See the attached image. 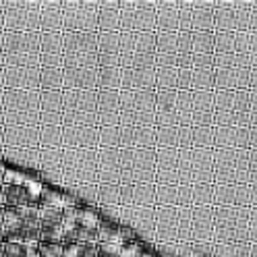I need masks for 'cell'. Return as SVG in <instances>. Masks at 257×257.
<instances>
[{"mask_svg": "<svg viewBox=\"0 0 257 257\" xmlns=\"http://www.w3.org/2000/svg\"><path fill=\"white\" fill-rule=\"evenodd\" d=\"M118 102L124 126H156V89H122Z\"/></svg>", "mask_w": 257, "mask_h": 257, "instance_id": "1", "label": "cell"}, {"mask_svg": "<svg viewBox=\"0 0 257 257\" xmlns=\"http://www.w3.org/2000/svg\"><path fill=\"white\" fill-rule=\"evenodd\" d=\"M214 243H249V207H214Z\"/></svg>", "mask_w": 257, "mask_h": 257, "instance_id": "2", "label": "cell"}, {"mask_svg": "<svg viewBox=\"0 0 257 257\" xmlns=\"http://www.w3.org/2000/svg\"><path fill=\"white\" fill-rule=\"evenodd\" d=\"M214 185H249V150H214Z\"/></svg>", "mask_w": 257, "mask_h": 257, "instance_id": "3", "label": "cell"}, {"mask_svg": "<svg viewBox=\"0 0 257 257\" xmlns=\"http://www.w3.org/2000/svg\"><path fill=\"white\" fill-rule=\"evenodd\" d=\"M118 224L135 232L139 240L148 245L156 243V207H137V205H120Z\"/></svg>", "mask_w": 257, "mask_h": 257, "instance_id": "4", "label": "cell"}, {"mask_svg": "<svg viewBox=\"0 0 257 257\" xmlns=\"http://www.w3.org/2000/svg\"><path fill=\"white\" fill-rule=\"evenodd\" d=\"M214 31H249V3H214Z\"/></svg>", "mask_w": 257, "mask_h": 257, "instance_id": "5", "label": "cell"}, {"mask_svg": "<svg viewBox=\"0 0 257 257\" xmlns=\"http://www.w3.org/2000/svg\"><path fill=\"white\" fill-rule=\"evenodd\" d=\"M131 13H120L124 34H156V3H131Z\"/></svg>", "mask_w": 257, "mask_h": 257, "instance_id": "6", "label": "cell"}, {"mask_svg": "<svg viewBox=\"0 0 257 257\" xmlns=\"http://www.w3.org/2000/svg\"><path fill=\"white\" fill-rule=\"evenodd\" d=\"M179 212L176 205H156V243L179 240Z\"/></svg>", "mask_w": 257, "mask_h": 257, "instance_id": "7", "label": "cell"}, {"mask_svg": "<svg viewBox=\"0 0 257 257\" xmlns=\"http://www.w3.org/2000/svg\"><path fill=\"white\" fill-rule=\"evenodd\" d=\"M191 240L214 243V205L191 207Z\"/></svg>", "mask_w": 257, "mask_h": 257, "instance_id": "8", "label": "cell"}, {"mask_svg": "<svg viewBox=\"0 0 257 257\" xmlns=\"http://www.w3.org/2000/svg\"><path fill=\"white\" fill-rule=\"evenodd\" d=\"M156 185H179V150H156Z\"/></svg>", "mask_w": 257, "mask_h": 257, "instance_id": "9", "label": "cell"}, {"mask_svg": "<svg viewBox=\"0 0 257 257\" xmlns=\"http://www.w3.org/2000/svg\"><path fill=\"white\" fill-rule=\"evenodd\" d=\"M214 150H249V126H214Z\"/></svg>", "mask_w": 257, "mask_h": 257, "instance_id": "10", "label": "cell"}, {"mask_svg": "<svg viewBox=\"0 0 257 257\" xmlns=\"http://www.w3.org/2000/svg\"><path fill=\"white\" fill-rule=\"evenodd\" d=\"M214 207H251L249 185H214Z\"/></svg>", "mask_w": 257, "mask_h": 257, "instance_id": "11", "label": "cell"}, {"mask_svg": "<svg viewBox=\"0 0 257 257\" xmlns=\"http://www.w3.org/2000/svg\"><path fill=\"white\" fill-rule=\"evenodd\" d=\"M176 89L156 91V126H181L176 110Z\"/></svg>", "mask_w": 257, "mask_h": 257, "instance_id": "12", "label": "cell"}, {"mask_svg": "<svg viewBox=\"0 0 257 257\" xmlns=\"http://www.w3.org/2000/svg\"><path fill=\"white\" fill-rule=\"evenodd\" d=\"M122 89H156V67L120 69Z\"/></svg>", "mask_w": 257, "mask_h": 257, "instance_id": "13", "label": "cell"}, {"mask_svg": "<svg viewBox=\"0 0 257 257\" xmlns=\"http://www.w3.org/2000/svg\"><path fill=\"white\" fill-rule=\"evenodd\" d=\"M193 126H214V91H193Z\"/></svg>", "mask_w": 257, "mask_h": 257, "instance_id": "14", "label": "cell"}, {"mask_svg": "<svg viewBox=\"0 0 257 257\" xmlns=\"http://www.w3.org/2000/svg\"><path fill=\"white\" fill-rule=\"evenodd\" d=\"M181 5L179 3H156V31H179Z\"/></svg>", "mask_w": 257, "mask_h": 257, "instance_id": "15", "label": "cell"}, {"mask_svg": "<svg viewBox=\"0 0 257 257\" xmlns=\"http://www.w3.org/2000/svg\"><path fill=\"white\" fill-rule=\"evenodd\" d=\"M191 31H214V3H191Z\"/></svg>", "mask_w": 257, "mask_h": 257, "instance_id": "16", "label": "cell"}, {"mask_svg": "<svg viewBox=\"0 0 257 257\" xmlns=\"http://www.w3.org/2000/svg\"><path fill=\"white\" fill-rule=\"evenodd\" d=\"M5 205L7 207H17V210L29 205L27 185H11V187H5Z\"/></svg>", "mask_w": 257, "mask_h": 257, "instance_id": "17", "label": "cell"}, {"mask_svg": "<svg viewBox=\"0 0 257 257\" xmlns=\"http://www.w3.org/2000/svg\"><path fill=\"white\" fill-rule=\"evenodd\" d=\"M193 54H214V31H191Z\"/></svg>", "mask_w": 257, "mask_h": 257, "instance_id": "18", "label": "cell"}, {"mask_svg": "<svg viewBox=\"0 0 257 257\" xmlns=\"http://www.w3.org/2000/svg\"><path fill=\"white\" fill-rule=\"evenodd\" d=\"M164 89L179 91V69L176 67L156 69V91H164Z\"/></svg>", "mask_w": 257, "mask_h": 257, "instance_id": "19", "label": "cell"}, {"mask_svg": "<svg viewBox=\"0 0 257 257\" xmlns=\"http://www.w3.org/2000/svg\"><path fill=\"white\" fill-rule=\"evenodd\" d=\"M191 148L214 150V126H191Z\"/></svg>", "mask_w": 257, "mask_h": 257, "instance_id": "20", "label": "cell"}, {"mask_svg": "<svg viewBox=\"0 0 257 257\" xmlns=\"http://www.w3.org/2000/svg\"><path fill=\"white\" fill-rule=\"evenodd\" d=\"M251 243H214V257H249Z\"/></svg>", "mask_w": 257, "mask_h": 257, "instance_id": "21", "label": "cell"}, {"mask_svg": "<svg viewBox=\"0 0 257 257\" xmlns=\"http://www.w3.org/2000/svg\"><path fill=\"white\" fill-rule=\"evenodd\" d=\"M191 91H214V69H193Z\"/></svg>", "mask_w": 257, "mask_h": 257, "instance_id": "22", "label": "cell"}, {"mask_svg": "<svg viewBox=\"0 0 257 257\" xmlns=\"http://www.w3.org/2000/svg\"><path fill=\"white\" fill-rule=\"evenodd\" d=\"M179 31H156V54H176Z\"/></svg>", "mask_w": 257, "mask_h": 257, "instance_id": "23", "label": "cell"}, {"mask_svg": "<svg viewBox=\"0 0 257 257\" xmlns=\"http://www.w3.org/2000/svg\"><path fill=\"white\" fill-rule=\"evenodd\" d=\"M214 205V185H193V207Z\"/></svg>", "mask_w": 257, "mask_h": 257, "instance_id": "24", "label": "cell"}, {"mask_svg": "<svg viewBox=\"0 0 257 257\" xmlns=\"http://www.w3.org/2000/svg\"><path fill=\"white\" fill-rule=\"evenodd\" d=\"M179 185H156V205H176Z\"/></svg>", "mask_w": 257, "mask_h": 257, "instance_id": "25", "label": "cell"}, {"mask_svg": "<svg viewBox=\"0 0 257 257\" xmlns=\"http://www.w3.org/2000/svg\"><path fill=\"white\" fill-rule=\"evenodd\" d=\"M19 212H21L23 226H40V207L25 205V207H21Z\"/></svg>", "mask_w": 257, "mask_h": 257, "instance_id": "26", "label": "cell"}, {"mask_svg": "<svg viewBox=\"0 0 257 257\" xmlns=\"http://www.w3.org/2000/svg\"><path fill=\"white\" fill-rule=\"evenodd\" d=\"M3 257H27V245L5 240L3 243Z\"/></svg>", "mask_w": 257, "mask_h": 257, "instance_id": "27", "label": "cell"}, {"mask_svg": "<svg viewBox=\"0 0 257 257\" xmlns=\"http://www.w3.org/2000/svg\"><path fill=\"white\" fill-rule=\"evenodd\" d=\"M29 179H31V176H27V174H25V172H21V170L7 168L3 185H5V187H11V185H27V181H29Z\"/></svg>", "mask_w": 257, "mask_h": 257, "instance_id": "28", "label": "cell"}, {"mask_svg": "<svg viewBox=\"0 0 257 257\" xmlns=\"http://www.w3.org/2000/svg\"><path fill=\"white\" fill-rule=\"evenodd\" d=\"M98 249V257H120V251H122V243H98L95 245Z\"/></svg>", "mask_w": 257, "mask_h": 257, "instance_id": "29", "label": "cell"}, {"mask_svg": "<svg viewBox=\"0 0 257 257\" xmlns=\"http://www.w3.org/2000/svg\"><path fill=\"white\" fill-rule=\"evenodd\" d=\"M176 207H193V185H179Z\"/></svg>", "mask_w": 257, "mask_h": 257, "instance_id": "30", "label": "cell"}, {"mask_svg": "<svg viewBox=\"0 0 257 257\" xmlns=\"http://www.w3.org/2000/svg\"><path fill=\"white\" fill-rule=\"evenodd\" d=\"M42 257H62V243H38Z\"/></svg>", "mask_w": 257, "mask_h": 257, "instance_id": "31", "label": "cell"}, {"mask_svg": "<svg viewBox=\"0 0 257 257\" xmlns=\"http://www.w3.org/2000/svg\"><path fill=\"white\" fill-rule=\"evenodd\" d=\"M193 69H214V54H193Z\"/></svg>", "mask_w": 257, "mask_h": 257, "instance_id": "32", "label": "cell"}, {"mask_svg": "<svg viewBox=\"0 0 257 257\" xmlns=\"http://www.w3.org/2000/svg\"><path fill=\"white\" fill-rule=\"evenodd\" d=\"M249 243H257V207H249Z\"/></svg>", "mask_w": 257, "mask_h": 257, "instance_id": "33", "label": "cell"}, {"mask_svg": "<svg viewBox=\"0 0 257 257\" xmlns=\"http://www.w3.org/2000/svg\"><path fill=\"white\" fill-rule=\"evenodd\" d=\"M249 185H257V150H249Z\"/></svg>", "mask_w": 257, "mask_h": 257, "instance_id": "34", "label": "cell"}, {"mask_svg": "<svg viewBox=\"0 0 257 257\" xmlns=\"http://www.w3.org/2000/svg\"><path fill=\"white\" fill-rule=\"evenodd\" d=\"M249 31L257 34V3H249Z\"/></svg>", "mask_w": 257, "mask_h": 257, "instance_id": "35", "label": "cell"}, {"mask_svg": "<svg viewBox=\"0 0 257 257\" xmlns=\"http://www.w3.org/2000/svg\"><path fill=\"white\" fill-rule=\"evenodd\" d=\"M79 257H98V249L93 243H79Z\"/></svg>", "mask_w": 257, "mask_h": 257, "instance_id": "36", "label": "cell"}, {"mask_svg": "<svg viewBox=\"0 0 257 257\" xmlns=\"http://www.w3.org/2000/svg\"><path fill=\"white\" fill-rule=\"evenodd\" d=\"M249 126H257V91H251V122Z\"/></svg>", "mask_w": 257, "mask_h": 257, "instance_id": "37", "label": "cell"}, {"mask_svg": "<svg viewBox=\"0 0 257 257\" xmlns=\"http://www.w3.org/2000/svg\"><path fill=\"white\" fill-rule=\"evenodd\" d=\"M249 150H257V126H249Z\"/></svg>", "mask_w": 257, "mask_h": 257, "instance_id": "38", "label": "cell"}, {"mask_svg": "<svg viewBox=\"0 0 257 257\" xmlns=\"http://www.w3.org/2000/svg\"><path fill=\"white\" fill-rule=\"evenodd\" d=\"M251 34V31H249ZM249 54L257 56V34H251V40H249Z\"/></svg>", "mask_w": 257, "mask_h": 257, "instance_id": "39", "label": "cell"}, {"mask_svg": "<svg viewBox=\"0 0 257 257\" xmlns=\"http://www.w3.org/2000/svg\"><path fill=\"white\" fill-rule=\"evenodd\" d=\"M249 195H251V207H257V185H249Z\"/></svg>", "mask_w": 257, "mask_h": 257, "instance_id": "40", "label": "cell"}, {"mask_svg": "<svg viewBox=\"0 0 257 257\" xmlns=\"http://www.w3.org/2000/svg\"><path fill=\"white\" fill-rule=\"evenodd\" d=\"M0 205H5V185H0Z\"/></svg>", "mask_w": 257, "mask_h": 257, "instance_id": "41", "label": "cell"}, {"mask_svg": "<svg viewBox=\"0 0 257 257\" xmlns=\"http://www.w3.org/2000/svg\"><path fill=\"white\" fill-rule=\"evenodd\" d=\"M249 257H257V243H251V253Z\"/></svg>", "mask_w": 257, "mask_h": 257, "instance_id": "42", "label": "cell"}, {"mask_svg": "<svg viewBox=\"0 0 257 257\" xmlns=\"http://www.w3.org/2000/svg\"><path fill=\"white\" fill-rule=\"evenodd\" d=\"M5 172H7V168L0 164V185H3V181H5Z\"/></svg>", "mask_w": 257, "mask_h": 257, "instance_id": "43", "label": "cell"}, {"mask_svg": "<svg viewBox=\"0 0 257 257\" xmlns=\"http://www.w3.org/2000/svg\"><path fill=\"white\" fill-rule=\"evenodd\" d=\"M5 243V232H3V228H0V245Z\"/></svg>", "mask_w": 257, "mask_h": 257, "instance_id": "44", "label": "cell"}, {"mask_svg": "<svg viewBox=\"0 0 257 257\" xmlns=\"http://www.w3.org/2000/svg\"><path fill=\"white\" fill-rule=\"evenodd\" d=\"M3 214H5V205H0V222H3Z\"/></svg>", "mask_w": 257, "mask_h": 257, "instance_id": "45", "label": "cell"}, {"mask_svg": "<svg viewBox=\"0 0 257 257\" xmlns=\"http://www.w3.org/2000/svg\"><path fill=\"white\" fill-rule=\"evenodd\" d=\"M0 257H3V245H0Z\"/></svg>", "mask_w": 257, "mask_h": 257, "instance_id": "46", "label": "cell"}]
</instances>
